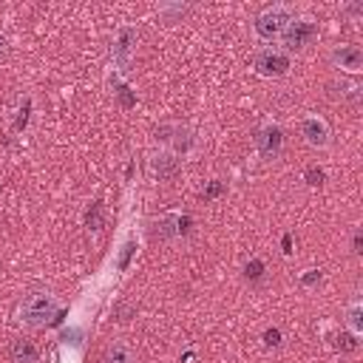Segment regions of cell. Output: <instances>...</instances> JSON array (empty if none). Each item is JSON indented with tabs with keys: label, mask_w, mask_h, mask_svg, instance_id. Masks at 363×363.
<instances>
[{
	"label": "cell",
	"mask_w": 363,
	"mask_h": 363,
	"mask_svg": "<svg viewBox=\"0 0 363 363\" xmlns=\"http://www.w3.org/2000/svg\"><path fill=\"white\" fill-rule=\"evenodd\" d=\"M292 17H295V11H292L289 6H272V9L261 11V14L252 20V31H255L258 40L272 43V40H278V37L284 34V28L292 23Z\"/></svg>",
	"instance_id": "6da1fadb"
},
{
	"label": "cell",
	"mask_w": 363,
	"mask_h": 363,
	"mask_svg": "<svg viewBox=\"0 0 363 363\" xmlns=\"http://www.w3.org/2000/svg\"><path fill=\"white\" fill-rule=\"evenodd\" d=\"M57 309H60V303H57V298L54 295H48V292H34L23 306H20V320L26 323V326H45V323H51V318H57Z\"/></svg>",
	"instance_id": "7a4b0ae2"
},
{
	"label": "cell",
	"mask_w": 363,
	"mask_h": 363,
	"mask_svg": "<svg viewBox=\"0 0 363 363\" xmlns=\"http://www.w3.org/2000/svg\"><path fill=\"white\" fill-rule=\"evenodd\" d=\"M318 34L320 31H318V23L315 20H309V17H292V23L281 34V43H284L286 51H303V48H309L318 40Z\"/></svg>",
	"instance_id": "3957f363"
},
{
	"label": "cell",
	"mask_w": 363,
	"mask_h": 363,
	"mask_svg": "<svg viewBox=\"0 0 363 363\" xmlns=\"http://www.w3.org/2000/svg\"><path fill=\"white\" fill-rule=\"evenodd\" d=\"M289 68H292L289 54L286 51H278V48H264L252 60V71L258 77H267V79H281V77L289 74Z\"/></svg>",
	"instance_id": "277c9868"
},
{
	"label": "cell",
	"mask_w": 363,
	"mask_h": 363,
	"mask_svg": "<svg viewBox=\"0 0 363 363\" xmlns=\"http://www.w3.org/2000/svg\"><path fill=\"white\" fill-rule=\"evenodd\" d=\"M284 128L278 122H264L258 130H255V150L261 159H278L281 150H284Z\"/></svg>",
	"instance_id": "5b68a950"
},
{
	"label": "cell",
	"mask_w": 363,
	"mask_h": 363,
	"mask_svg": "<svg viewBox=\"0 0 363 363\" xmlns=\"http://www.w3.org/2000/svg\"><path fill=\"white\" fill-rule=\"evenodd\" d=\"M156 139L167 142L173 156H187L193 150V145H196L193 130L184 128V125H162V128H156Z\"/></svg>",
	"instance_id": "8992f818"
},
{
	"label": "cell",
	"mask_w": 363,
	"mask_h": 363,
	"mask_svg": "<svg viewBox=\"0 0 363 363\" xmlns=\"http://www.w3.org/2000/svg\"><path fill=\"white\" fill-rule=\"evenodd\" d=\"M136 51V28L133 26H122L113 37V45H111V57L116 62V68H128L130 65V57Z\"/></svg>",
	"instance_id": "52a82bcc"
},
{
	"label": "cell",
	"mask_w": 363,
	"mask_h": 363,
	"mask_svg": "<svg viewBox=\"0 0 363 363\" xmlns=\"http://www.w3.org/2000/svg\"><path fill=\"white\" fill-rule=\"evenodd\" d=\"M301 136H303V142H306V145H312V147H326V145H329L332 130H329V125H326V119H323V116L309 113V116H303V119H301Z\"/></svg>",
	"instance_id": "ba28073f"
},
{
	"label": "cell",
	"mask_w": 363,
	"mask_h": 363,
	"mask_svg": "<svg viewBox=\"0 0 363 363\" xmlns=\"http://www.w3.org/2000/svg\"><path fill=\"white\" fill-rule=\"evenodd\" d=\"M332 62L346 74H360L363 71V51H360V45H337L332 51Z\"/></svg>",
	"instance_id": "9c48e42d"
},
{
	"label": "cell",
	"mask_w": 363,
	"mask_h": 363,
	"mask_svg": "<svg viewBox=\"0 0 363 363\" xmlns=\"http://www.w3.org/2000/svg\"><path fill=\"white\" fill-rule=\"evenodd\" d=\"M187 224H190L187 216H182V213H167V216H162L159 221H153V235H156V238H173V235H182V233L187 230Z\"/></svg>",
	"instance_id": "30bf717a"
},
{
	"label": "cell",
	"mask_w": 363,
	"mask_h": 363,
	"mask_svg": "<svg viewBox=\"0 0 363 363\" xmlns=\"http://www.w3.org/2000/svg\"><path fill=\"white\" fill-rule=\"evenodd\" d=\"M150 170H153V176L159 179V182H173L176 176H179V170H182V164H179V156H173V153H156L153 159H150Z\"/></svg>",
	"instance_id": "8fae6325"
},
{
	"label": "cell",
	"mask_w": 363,
	"mask_h": 363,
	"mask_svg": "<svg viewBox=\"0 0 363 363\" xmlns=\"http://www.w3.org/2000/svg\"><path fill=\"white\" fill-rule=\"evenodd\" d=\"M9 354H11L14 363H37L40 360V349L31 337H17L9 349Z\"/></svg>",
	"instance_id": "7c38bea8"
},
{
	"label": "cell",
	"mask_w": 363,
	"mask_h": 363,
	"mask_svg": "<svg viewBox=\"0 0 363 363\" xmlns=\"http://www.w3.org/2000/svg\"><path fill=\"white\" fill-rule=\"evenodd\" d=\"M360 335H352L349 329H337V332H332L329 335V346L335 349V352H340V354H354L357 349H360V340H357Z\"/></svg>",
	"instance_id": "4fadbf2b"
},
{
	"label": "cell",
	"mask_w": 363,
	"mask_h": 363,
	"mask_svg": "<svg viewBox=\"0 0 363 363\" xmlns=\"http://www.w3.org/2000/svg\"><path fill=\"white\" fill-rule=\"evenodd\" d=\"M343 320H346V329L352 335H360L363 332V303L360 301H352L346 309H343Z\"/></svg>",
	"instance_id": "5bb4252c"
},
{
	"label": "cell",
	"mask_w": 363,
	"mask_h": 363,
	"mask_svg": "<svg viewBox=\"0 0 363 363\" xmlns=\"http://www.w3.org/2000/svg\"><path fill=\"white\" fill-rule=\"evenodd\" d=\"M105 363H136V354H133L128 346H113V349L105 354Z\"/></svg>",
	"instance_id": "9a60e30c"
},
{
	"label": "cell",
	"mask_w": 363,
	"mask_h": 363,
	"mask_svg": "<svg viewBox=\"0 0 363 363\" xmlns=\"http://www.w3.org/2000/svg\"><path fill=\"white\" fill-rule=\"evenodd\" d=\"M85 227H88V230H99V227H102V201H99V199L88 207V213H85Z\"/></svg>",
	"instance_id": "2e32d148"
},
{
	"label": "cell",
	"mask_w": 363,
	"mask_h": 363,
	"mask_svg": "<svg viewBox=\"0 0 363 363\" xmlns=\"http://www.w3.org/2000/svg\"><path fill=\"white\" fill-rule=\"evenodd\" d=\"M264 269H267V267H264V261H261V258H252V261H247V264H244V278H247V281H252V284H258V281L264 278Z\"/></svg>",
	"instance_id": "e0dca14e"
},
{
	"label": "cell",
	"mask_w": 363,
	"mask_h": 363,
	"mask_svg": "<svg viewBox=\"0 0 363 363\" xmlns=\"http://www.w3.org/2000/svg\"><path fill=\"white\" fill-rule=\"evenodd\" d=\"M113 94L119 96V105H122V108H130V105H136V96L130 94V88H128L125 82H116V79H113Z\"/></svg>",
	"instance_id": "ac0fdd59"
},
{
	"label": "cell",
	"mask_w": 363,
	"mask_h": 363,
	"mask_svg": "<svg viewBox=\"0 0 363 363\" xmlns=\"http://www.w3.org/2000/svg\"><path fill=\"white\" fill-rule=\"evenodd\" d=\"M303 179H306V184H309V187H320V184L326 182V170H323V167H318V164H312V167H306Z\"/></svg>",
	"instance_id": "d6986e66"
},
{
	"label": "cell",
	"mask_w": 363,
	"mask_h": 363,
	"mask_svg": "<svg viewBox=\"0 0 363 363\" xmlns=\"http://www.w3.org/2000/svg\"><path fill=\"white\" fill-rule=\"evenodd\" d=\"M264 346H269V349L281 346V329H278V326H269V329H264Z\"/></svg>",
	"instance_id": "ffe728a7"
},
{
	"label": "cell",
	"mask_w": 363,
	"mask_h": 363,
	"mask_svg": "<svg viewBox=\"0 0 363 363\" xmlns=\"http://www.w3.org/2000/svg\"><path fill=\"white\" fill-rule=\"evenodd\" d=\"M133 252H136V241H128V244L122 247V252H119V261H116V267H119V269H125Z\"/></svg>",
	"instance_id": "44dd1931"
},
{
	"label": "cell",
	"mask_w": 363,
	"mask_h": 363,
	"mask_svg": "<svg viewBox=\"0 0 363 363\" xmlns=\"http://www.w3.org/2000/svg\"><path fill=\"white\" fill-rule=\"evenodd\" d=\"M301 284H303V286L320 284V269H306V275H301Z\"/></svg>",
	"instance_id": "7402d4cb"
},
{
	"label": "cell",
	"mask_w": 363,
	"mask_h": 363,
	"mask_svg": "<svg viewBox=\"0 0 363 363\" xmlns=\"http://www.w3.org/2000/svg\"><path fill=\"white\" fill-rule=\"evenodd\" d=\"M184 11H187V6H179V3H176V6H159V14H162V17H170V14H184Z\"/></svg>",
	"instance_id": "603a6c76"
},
{
	"label": "cell",
	"mask_w": 363,
	"mask_h": 363,
	"mask_svg": "<svg viewBox=\"0 0 363 363\" xmlns=\"http://www.w3.org/2000/svg\"><path fill=\"white\" fill-rule=\"evenodd\" d=\"M218 193H224V184H221V182H213V184H210V187H207V190L201 193V199L207 201V199H216Z\"/></svg>",
	"instance_id": "cb8c5ba5"
},
{
	"label": "cell",
	"mask_w": 363,
	"mask_h": 363,
	"mask_svg": "<svg viewBox=\"0 0 363 363\" xmlns=\"http://www.w3.org/2000/svg\"><path fill=\"white\" fill-rule=\"evenodd\" d=\"M352 252H354V255H360V252H363V233H360V230H357V233H354V238H352Z\"/></svg>",
	"instance_id": "d4e9b609"
},
{
	"label": "cell",
	"mask_w": 363,
	"mask_h": 363,
	"mask_svg": "<svg viewBox=\"0 0 363 363\" xmlns=\"http://www.w3.org/2000/svg\"><path fill=\"white\" fill-rule=\"evenodd\" d=\"M6 51H9V40L0 37V57H6Z\"/></svg>",
	"instance_id": "484cf974"
}]
</instances>
